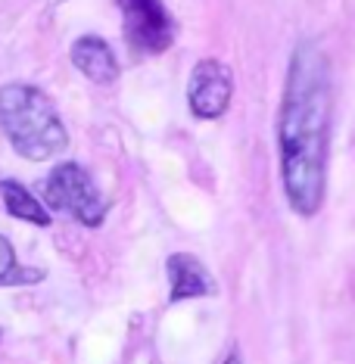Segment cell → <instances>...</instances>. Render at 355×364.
Listing matches in <instances>:
<instances>
[{
  "label": "cell",
  "instance_id": "cell-1",
  "mask_svg": "<svg viewBox=\"0 0 355 364\" xmlns=\"http://www.w3.org/2000/svg\"><path fill=\"white\" fill-rule=\"evenodd\" d=\"M330 60L315 41H300L287 65L277 112L280 184L300 218L318 215L327 190L330 156Z\"/></svg>",
  "mask_w": 355,
  "mask_h": 364
},
{
  "label": "cell",
  "instance_id": "cell-2",
  "mask_svg": "<svg viewBox=\"0 0 355 364\" xmlns=\"http://www.w3.org/2000/svg\"><path fill=\"white\" fill-rule=\"evenodd\" d=\"M0 128L16 156L28 162H47L69 146V134L53 100L35 85L13 81L0 87Z\"/></svg>",
  "mask_w": 355,
  "mask_h": 364
},
{
  "label": "cell",
  "instance_id": "cell-3",
  "mask_svg": "<svg viewBox=\"0 0 355 364\" xmlns=\"http://www.w3.org/2000/svg\"><path fill=\"white\" fill-rule=\"evenodd\" d=\"M44 200L53 212H69L85 228H100L106 221L103 193L78 162H60L47 171Z\"/></svg>",
  "mask_w": 355,
  "mask_h": 364
},
{
  "label": "cell",
  "instance_id": "cell-4",
  "mask_svg": "<svg viewBox=\"0 0 355 364\" xmlns=\"http://www.w3.org/2000/svg\"><path fill=\"white\" fill-rule=\"evenodd\" d=\"M119 10H122L125 38L137 53L156 56L171 47L178 26L171 19V13L165 10L162 0H119Z\"/></svg>",
  "mask_w": 355,
  "mask_h": 364
},
{
  "label": "cell",
  "instance_id": "cell-5",
  "mask_svg": "<svg viewBox=\"0 0 355 364\" xmlns=\"http://www.w3.org/2000/svg\"><path fill=\"white\" fill-rule=\"evenodd\" d=\"M231 97H234V72L228 63L206 56L194 65L191 81H187V106L196 119H221L231 106Z\"/></svg>",
  "mask_w": 355,
  "mask_h": 364
},
{
  "label": "cell",
  "instance_id": "cell-6",
  "mask_svg": "<svg viewBox=\"0 0 355 364\" xmlns=\"http://www.w3.org/2000/svg\"><path fill=\"white\" fill-rule=\"evenodd\" d=\"M165 274H169V302H187L200 299V296H216V277L209 268L191 252H175L165 262Z\"/></svg>",
  "mask_w": 355,
  "mask_h": 364
},
{
  "label": "cell",
  "instance_id": "cell-7",
  "mask_svg": "<svg viewBox=\"0 0 355 364\" xmlns=\"http://www.w3.org/2000/svg\"><path fill=\"white\" fill-rule=\"evenodd\" d=\"M69 56H72V65H75L85 78L94 81V85H112L122 72L112 47L97 35H81L75 44H72Z\"/></svg>",
  "mask_w": 355,
  "mask_h": 364
},
{
  "label": "cell",
  "instance_id": "cell-8",
  "mask_svg": "<svg viewBox=\"0 0 355 364\" xmlns=\"http://www.w3.org/2000/svg\"><path fill=\"white\" fill-rule=\"evenodd\" d=\"M0 196H4V205L13 218L19 221H28V225H38V228H47L51 225V212L38 203L35 193H28L19 181H0Z\"/></svg>",
  "mask_w": 355,
  "mask_h": 364
},
{
  "label": "cell",
  "instance_id": "cell-9",
  "mask_svg": "<svg viewBox=\"0 0 355 364\" xmlns=\"http://www.w3.org/2000/svg\"><path fill=\"white\" fill-rule=\"evenodd\" d=\"M44 280L41 268H22L16 262V250L13 243L0 234V287H26V284H38Z\"/></svg>",
  "mask_w": 355,
  "mask_h": 364
},
{
  "label": "cell",
  "instance_id": "cell-10",
  "mask_svg": "<svg viewBox=\"0 0 355 364\" xmlns=\"http://www.w3.org/2000/svg\"><path fill=\"white\" fill-rule=\"evenodd\" d=\"M221 364H243V358H240V352L234 349V352H231V355H228V358L221 361Z\"/></svg>",
  "mask_w": 355,
  "mask_h": 364
},
{
  "label": "cell",
  "instance_id": "cell-11",
  "mask_svg": "<svg viewBox=\"0 0 355 364\" xmlns=\"http://www.w3.org/2000/svg\"><path fill=\"white\" fill-rule=\"evenodd\" d=\"M0 339H4V330H0Z\"/></svg>",
  "mask_w": 355,
  "mask_h": 364
}]
</instances>
